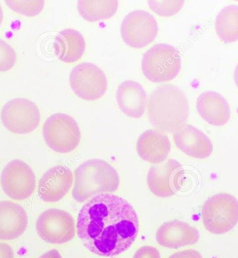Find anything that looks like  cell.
Segmentation results:
<instances>
[{
  "label": "cell",
  "instance_id": "cell-1",
  "mask_svg": "<svg viewBox=\"0 0 238 258\" xmlns=\"http://www.w3.org/2000/svg\"><path fill=\"white\" fill-rule=\"evenodd\" d=\"M139 219L132 205L110 194L94 196L78 214V237L96 255L113 257L128 249L139 233Z\"/></svg>",
  "mask_w": 238,
  "mask_h": 258
},
{
  "label": "cell",
  "instance_id": "cell-2",
  "mask_svg": "<svg viewBox=\"0 0 238 258\" xmlns=\"http://www.w3.org/2000/svg\"><path fill=\"white\" fill-rule=\"evenodd\" d=\"M148 114L149 121L158 132L175 133L188 121V98L179 87L161 85L149 96Z\"/></svg>",
  "mask_w": 238,
  "mask_h": 258
},
{
  "label": "cell",
  "instance_id": "cell-3",
  "mask_svg": "<svg viewBox=\"0 0 238 258\" xmlns=\"http://www.w3.org/2000/svg\"><path fill=\"white\" fill-rule=\"evenodd\" d=\"M119 184V174L113 167L103 160L91 159L74 171L72 195L74 201L84 203L100 194L115 192Z\"/></svg>",
  "mask_w": 238,
  "mask_h": 258
},
{
  "label": "cell",
  "instance_id": "cell-4",
  "mask_svg": "<svg viewBox=\"0 0 238 258\" xmlns=\"http://www.w3.org/2000/svg\"><path fill=\"white\" fill-rule=\"evenodd\" d=\"M141 69L145 77L152 83L172 81L181 72L179 51L171 45H155L143 54Z\"/></svg>",
  "mask_w": 238,
  "mask_h": 258
},
{
  "label": "cell",
  "instance_id": "cell-5",
  "mask_svg": "<svg viewBox=\"0 0 238 258\" xmlns=\"http://www.w3.org/2000/svg\"><path fill=\"white\" fill-rule=\"evenodd\" d=\"M203 225L208 232L222 234L238 222V201L233 196L219 194L209 198L201 211Z\"/></svg>",
  "mask_w": 238,
  "mask_h": 258
},
{
  "label": "cell",
  "instance_id": "cell-6",
  "mask_svg": "<svg viewBox=\"0 0 238 258\" xmlns=\"http://www.w3.org/2000/svg\"><path fill=\"white\" fill-rule=\"evenodd\" d=\"M45 143L51 150L67 154L75 150L81 140V129L71 116L56 113L45 121L43 128Z\"/></svg>",
  "mask_w": 238,
  "mask_h": 258
},
{
  "label": "cell",
  "instance_id": "cell-7",
  "mask_svg": "<svg viewBox=\"0 0 238 258\" xmlns=\"http://www.w3.org/2000/svg\"><path fill=\"white\" fill-rule=\"evenodd\" d=\"M36 228L39 237L52 244L68 242L75 235L73 218L66 211L58 209L43 212L36 221Z\"/></svg>",
  "mask_w": 238,
  "mask_h": 258
},
{
  "label": "cell",
  "instance_id": "cell-8",
  "mask_svg": "<svg viewBox=\"0 0 238 258\" xmlns=\"http://www.w3.org/2000/svg\"><path fill=\"white\" fill-rule=\"evenodd\" d=\"M4 126L16 134H27L34 132L41 121L39 109L35 103L27 99L11 100L1 112Z\"/></svg>",
  "mask_w": 238,
  "mask_h": 258
},
{
  "label": "cell",
  "instance_id": "cell-9",
  "mask_svg": "<svg viewBox=\"0 0 238 258\" xmlns=\"http://www.w3.org/2000/svg\"><path fill=\"white\" fill-rule=\"evenodd\" d=\"M70 85L74 93L86 101H96L104 95L107 89L105 73L90 62H83L72 69Z\"/></svg>",
  "mask_w": 238,
  "mask_h": 258
},
{
  "label": "cell",
  "instance_id": "cell-10",
  "mask_svg": "<svg viewBox=\"0 0 238 258\" xmlns=\"http://www.w3.org/2000/svg\"><path fill=\"white\" fill-rule=\"evenodd\" d=\"M2 188L7 196L15 201H24L33 194L35 174L30 165L21 160H13L3 169Z\"/></svg>",
  "mask_w": 238,
  "mask_h": 258
},
{
  "label": "cell",
  "instance_id": "cell-11",
  "mask_svg": "<svg viewBox=\"0 0 238 258\" xmlns=\"http://www.w3.org/2000/svg\"><path fill=\"white\" fill-rule=\"evenodd\" d=\"M158 25L150 13L143 10L134 11L125 16L121 23V34L129 46L141 48L155 39Z\"/></svg>",
  "mask_w": 238,
  "mask_h": 258
},
{
  "label": "cell",
  "instance_id": "cell-12",
  "mask_svg": "<svg viewBox=\"0 0 238 258\" xmlns=\"http://www.w3.org/2000/svg\"><path fill=\"white\" fill-rule=\"evenodd\" d=\"M185 179V170L174 159L153 165L149 170L147 183L149 189L159 198H169L179 191Z\"/></svg>",
  "mask_w": 238,
  "mask_h": 258
},
{
  "label": "cell",
  "instance_id": "cell-13",
  "mask_svg": "<svg viewBox=\"0 0 238 258\" xmlns=\"http://www.w3.org/2000/svg\"><path fill=\"white\" fill-rule=\"evenodd\" d=\"M73 182L71 170L63 165L52 167L40 179L38 194L46 203L61 201L70 190Z\"/></svg>",
  "mask_w": 238,
  "mask_h": 258
},
{
  "label": "cell",
  "instance_id": "cell-14",
  "mask_svg": "<svg viewBox=\"0 0 238 258\" xmlns=\"http://www.w3.org/2000/svg\"><path fill=\"white\" fill-rule=\"evenodd\" d=\"M173 138L176 147L191 157L205 159L213 152L210 138L192 125H184L174 133Z\"/></svg>",
  "mask_w": 238,
  "mask_h": 258
},
{
  "label": "cell",
  "instance_id": "cell-15",
  "mask_svg": "<svg viewBox=\"0 0 238 258\" xmlns=\"http://www.w3.org/2000/svg\"><path fill=\"white\" fill-rule=\"evenodd\" d=\"M199 238L197 229L178 220L165 223L156 233L157 243L168 248H179L195 244Z\"/></svg>",
  "mask_w": 238,
  "mask_h": 258
},
{
  "label": "cell",
  "instance_id": "cell-16",
  "mask_svg": "<svg viewBox=\"0 0 238 258\" xmlns=\"http://www.w3.org/2000/svg\"><path fill=\"white\" fill-rule=\"evenodd\" d=\"M28 225V216L21 205L0 201V240H13L21 237Z\"/></svg>",
  "mask_w": 238,
  "mask_h": 258
},
{
  "label": "cell",
  "instance_id": "cell-17",
  "mask_svg": "<svg viewBox=\"0 0 238 258\" xmlns=\"http://www.w3.org/2000/svg\"><path fill=\"white\" fill-rule=\"evenodd\" d=\"M147 94L139 83L125 81L118 87L116 101L121 111L128 117L139 119L142 117L147 105Z\"/></svg>",
  "mask_w": 238,
  "mask_h": 258
},
{
  "label": "cell",
  "instance_id": "cell-18",
  "mask_svg": "<svg viewBox=\"0 0 238 258\" xmlns=\"http://www.w3.org/2000/svg\"><path fill=\"white\" fill-rule=\"evenodd\" d=\"M172 150V144L165 134L157 130L146 131L139 136L137 153L143 161L159 164L166 161Z\"/></svg>",
  "mask_w": 238,
  "mask_h": 258
},
{
  "label": "cell",
  "instance_id": "cell-19",
  "mask_svg": "<svg viewBox=\"0 0 238 258\" xmlns=\"http://www.w3.org/2000/svg\"><path fill=\"white\" fill-rule=\"evenodd\" d=\"M197 109L200 116L213 126H223L229 121V105L220 94L213 91L203 92L199 96Z\"/></svg>",
  "mask_w": 238,
  "mask_h": 258
},
{
  "label": "cell",
  "instance_id": "cell-20",
  "mask_svg": "<svg viewBox=\"0 0 238 258\" xmlns=\"http://www.w3.org/2000/svg\"><path fill=\"white\" fill-rule=\"evenodd\" d=\"M54 48L60 60L65 63H74L83 57L86 43L81 32L72 29H66L56 36Z\"/></svg>",
  "mask_w": 238,
  "mask_h": 258
},
{
  "label": "cell",
  "instance_id": "cell-21",
  "mask_svg": "<svg viewBox=\"0 0 238 258\" xmlns=\"http://www.w3.org/2000/svg\"><path fill=\"white\" fill-rule=\"evenodd\" d=\"M216 32L225 43L238 41V6L229 5L218 14L215 20Z\"/></svg>",
  "mask_w": 238,
  "mask_h": 258
},
{
  "label": "cell",
  "instance_id": "cell-22",
  "mask_svg": "<svg viewBox=\"0 0 238 258\" xmlns=\"http://www.w3.org/2000/svg\"><path fill=\"white\" fill-rule=\"evenodd\" d=\"M118 6V1H79L77 10L85 21L96 22L115 15Z\"/></svg>",
  "mask_w": 238,
  "mask_h": 258
},
{
  "label": "cell",
  "instance_id": "cell-23",
  "mask_svg": "<svg viewBox=\"0 0 238 258\" xmlns=\"http://www.w3.org/2000/svg\"><path fill=\"white\" fill-rule=\"evenodd\" d=\"M7 6L17 14L29 17L39 15L44 7V1H5Z\"/></svg>",
  "mask_w": 238,
  "mask_h": 258
},
{
  "label": "cell",
  "instance_id": "cell-24",
  "mask_svg": "<svg viewBox=\"0 0 238 258\" xmlns=\"http://www.w3.org/2000/svg\"><path fill=\"white\" fill-rule=\"evenodd\" d=\"M184 1H149L151 10L161 16H172L179 12Z\"/></svg>",
  "mask_w": 238,
  "mask_h": 258
},
{
  "label": "cell",
  "instance_id": "cell-25",
  "mask_svg": "<svg viewBox=\"0 0 238 258\" xmlns=\"http://www.w3.org/2000/svg\"><path fill=\"white\" fill-rule=\"evenodd\" d=\"M17 55L14 49L0 39V72H7L15 66Z\"/></svg>",
  "mask_w": 238,
  "mask_h": 258
},
{
  "label": "cell",
  "instance_id": "cell-26",
  "mask_svg": "<svg viewBox=\"0 0 238 258\" xmlns=\"http://www.w3.org/2000/svg\"><path fill=\"white\" fill-rule=\"evenodd\" d=\"M133 258H161V253L155 247L145 246L136 251Z\"/></svg>",
  "mask_w": 238,
  "mask_h": 258
},
{
  "label": "cell",
  "instance_id": "cell-27",
  "mask_svg": "<svg viewBox=\"0 0 238 258\" xmlns=\"http://www.w3.org/2000/svg\"><path fill=\"white\" fill-rule=\"evenodd\" d=\"M169 258H203L199 252L193 249L182 250L173 254Z\"/></svg>",
  "mask_w": 238,
  "mask_h": 258
},
{
  "label": "cell",
  "instance_id": "cell-28",
  "mask_svg": "<svg viewBox=\"0 0 238 258\" xmlns=\"http://www.w3.org/2000/svg\"><path fill=\"white\" fill-rule=\"evenodd\" d=\"M0 258H14L12 247L5 243H0Z\"/></svg>",
  "mask_w": 238,
  "mask_h": 258
},
{
  "label": "cell",
  "instance_id": "cell-29",
  "mask_svg": "<svg viewBox=\"0 0 238 258\" xmlns=\"http://www.w3.org/2000/svg\"><path fill=\"white\" fill-rule=\"evenodd\" d=\"M39 258H62L57 250L52 249L43 254Z\"/></svg>",
  "mask_w": 238,
  "mask_h": 258
},
{
  "label": "cell",
  "instance_id": "cell-30",
  "mask_svg": "<svg viewBox=\"0 0 238 258\" xmlns=\"http://www.w3.org/2000/svg\"><path fill=\"white\" fill-rule=\"evenodd\" d=\"M234 80H235V84L238 87V64L236 67L235 72H234Z\"/></svg>",
  "mask_w": 238,
  "mask_h": 258
},
{
  "label": "cell",
  "instance_id": "cell-31",
  "mask_svg": "<svg viewBox=\"0 0 238 258\" xmlns=\"http://www.w3.org/2000/svg\"><path fill=\"white\" fill-rule=\"evenodd\" d=\"M3 8H2L1 5H0V25H1L3 21Z\"/></svg>",
  "mask_w": 238,
  "mask_h": 258
}]
</instances>
